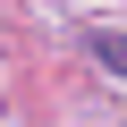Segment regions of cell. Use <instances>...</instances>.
<instances>
[{
	"mask_svg": "<svg viewBox=\"0 0 127 127\" xmlns=\"http://www.w3.org/2000/svg\"><path fill=\"white\" fill-rule=\"evenodd\" d=\"M93 59H102L110 76H127V34H93Z\"/></svg>",
	"mask_w": 127,
	"mask_h": 127,
	"instance_id": "obj_1",
	"label": "cell"
}]
</instances>
